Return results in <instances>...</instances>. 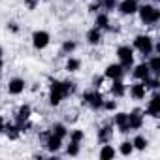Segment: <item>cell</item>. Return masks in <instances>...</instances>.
Returning <instances> with one entry per match:
<instances>
[{
  "mask_svg": "<svg viewBox=\"0 0 160 160\" xmlns=\"http://www.w3.org/2000/svg\"><path fill=\"white\" fill-rule=\"evenodd\" d=\"M49 34L45 32V30H36L34 34H32V43H34V47L36 49H45L47 45H49Z\"/></svg>",
  "mask_w": 160,
  "mask_h": 160,
  "instance_id": "obj_5",
  "label": "cell"
},
{
  "mask_svg": "<svg viewBox=\"0 0 160 160\" xmlns=\"http://www.w3.org/2000/svg\"><path fill=\"white\" fill-rule=\"evenodd\" d=\"M4 130V121H2V117H0V132Z\"/></svg>",
  "mask_w": 160,
  "mask_h": 160,
  "instance_id": "obj_33",
  "label": "cell"
},
{
  "mask_svg": "<svg viewBox=\"0 0 160 160\" xmlns=\"http://www.w3.org/2000/svg\"><path fill=\"white\" fill-rule=\"evenodd\" d=\"M115 124L119 126L121 132H128L130 126H128V113H117L115 115Z\"/></svg>",
  "mask_w": 160,
  "mask_h": 160,
  "instance_id": "obj_14",
  "label": "cell"
},
{
  "mask_svg": "<svg viewBox=\"0 0 160 160\" xmlns=\"http://www.w3.org/2000/svg\"><path fill=\"white\" fill-rule=\"evenodd\" d=\"M109 138H111V128H109V126L102 128V130H100V134H98V139H100V143H106Z\"/></svg>",
  "mask_w": 160,
  "mask_h": 160,
  "instance_id": "obj_23",
  "label": "cell"
},
{
  "mask_svg": "<svg viewBox=\"0 0 160 160\" xmlns=\"http://www.w3.org/2000/svg\"><path fill=\"white\" fill-rule=\"evenodd\" d=\"M70 139H72V141H77V143H79V141L83 139V132H79V130L72 132V134H70Z\"/></svg>",
  "mask_w": 160,
  "mask_h": 160,
  "instance_id": "obj_29",
  "label": "cell"
},
{
  "mask_svg": "<svg viewBox=\"0 0 160 160\" xmlns=\"http://www.w3.org/2000/svg\"><path fill=\"white\" fill-rule=\"evenodd\" d=\"M19 134V126H8V136L10 138H17Z\"/></svg>",
  "mask_w": 160,
  "mask_h": 160,
  "instance_id": "obj_31",
  "label": "cell"
},
{
  "mask_svg": "<svg viewBox=\"0 0 160 160\" xmlns=\"http://www.w3.org/2000/svg\"><path fill=\"white\" fill-rule=\"evenodd\" d=\"M132 145H134V149L143 151V149L147 147V139H145L143 136H136V138H134V141H132Z\"/></svg>",
  "mask_w": 160,
  "mask_h": 160,
  "instance_id": "obj_22",
  "label": "cell"
},
{
  "mask_svg": "<svg viewBox=\"0 0 160 160\" xmlns=\"http://www.w3.org/2000/svg\"><path fill=\"white\" fill-rule=\"evenodd\" d=\"M51 134H55V136H58V138H64V136L68 134V130H66V126H64V124H55Z\"/></svg>",
  "mask_w": 160,
  "mask_h": 160,
  "instance_id": "obj_24",
  "label": "cell"
},
{
  "mask_svg": "<svg viewBox=\"0 0 160 160\" xmlns=\"http://www.w3.org/2000/svg\"><path fill=\"white\" fill-rule=\"evenodd\" d=\"M79 66H81V62H79L77 58H70V60L66 62V68H68L70 72H77V70H79Z\"/></svg>",
  "mask_w": 160,
  "mask_h": 160,
  "instance_id": "obj_26",
  "label": "cell"
},
{
  "mask_svg": "<svg viewBox=\"0 0 160 160\" xmlns=\"http://www.w3.org/2000/svg\"><path fill=\"white\" fill-rule=\"evenodd\" d=\"M70 92H73V83H68V81H53L51 83V94H49L51 106H58Z\"/></svg>",
  "mask_w": 160,
  "mask_h": 160,
  "instance_id": "obj_1",
  "label": "cell"
},
{
  "mask_svg": "<svg viewBox=\"0 0 160 160\" xmlns=\"http://www.w3.org/2000/svg\"><path fill=\"white\" fill-rule=\"evenodd\" d=\"M147 66H149V70L152 73H160V57H152Z\"/></svg>",
  "mask_w": 160,
  "mask_h": 160,
  "instance_id": "obj_21",
  "label": "cell"
},
{
  "mask_svg": "<svg viewBox=\"0 0 160 160\" xmlns=\"http://www.w3.org/2000/svg\"><path fill=\"white\" fill-rule=\"evenodd\" d=\"M115 106H117L115 102H108V104H104V108H106V109H115Z\"/></svg>",
  "mask_w": 160,
  "mask_h": 160,
  "instance_id": "obj_32",
  "label": "cell"
},
{
  "mask_svg": "<svg viewBox=\"0 0 160 160\" xmlns=\"http://www.w3.org/2000/svg\"><path fill=\"white\" fill-rule=\"evenodd\" d=\"M100 8H106V10L115 8V0H100Z\"/></svg>",
  "mask_w": 160,
  "mask_h": 160,
  "instance_id": "obj_28",
  "label": "cell"
},
{
  "mask_svg": "<svg viewBox=\"0 0 160 160\" xmlns=\"http://www.w3.org/2000/svg\"><path fill=\"white\" fill-rule=\"evenodd\" d=\"M30 117V108L28 106H23L19 111H17V122H27Z\"/></svg>",
  "mask_w": 160,
  "mask_h": 160,
  "instance_id": "obj_19",
  "label": "cell"
},
{
  "mask_svg": "<svg viewBox=\"0 0 160 160\" xmlns=\"http://www.w3.org/2000/svg\"><path fill=\"white\" fill-rule=\"evenodd\" d=\"M75 49V43L73 42H64V45H62V51L64 53H72Z\"/></svg>",
  "mask_w": 160,
  "mask_h": 160,
  "instance_id": "obj_30",
  "label": "cell"
},
{
  "mask_svg": "<svg viewBox=\"0 0 160 160\" xmlns=\"http://www.w3.org/2000/svg\"><path fill=\"white\" fill-rule=\"evenodd\" d=\"M119 12L124 13V15H132L138 12V4H136V0H122V2L119 4Z\"/></svg>",
  "mask_w": 160,
  "mask_h": 160,
  "instance_id": "obj_7",
  "label": "cell"
},
{
  "mask_svg": "<svg viewBox=\"0 0 160 160\" xmlns=\"http://www.w3.org/2000/svg\"><path fill=\"white\" fill-rule=\"evenodd\" d=\"M111 94H113V96H122V94H124V85L119 81V79H113V85H111Z\"/></svg>",
  "mask_w": 160,
  "mask_h": 160,
  "instance_id": "obj_18",
  "label": "cell"
},
{
  "mask_svg": "<svg viewBox=\"0 0 160 160\" xmlns=\"http://www.w3.org/2000/svg\"><path fill=\"white\" fill-rule=\"evenodd\" d=\"M100 158L102 160H109V158H115V149L111 145H104L100 149Z\"/></svg>",
  "mask_w": 160,
  "mask_h": 160,
  "instance_id": "obj_17",
  "label": "cell"
},
{
  "mask_svg": "<svg viewBox=\"0 0 160 160\" xmlns=\"http://www.w3.org/2000/svg\"><path fill=\"white\" fill-rule=\"evenodd\" d=\"M147 113H149L151 117H158V115H160V96H158V94H154V96L151 98V102H149V106H147Z\"/></svg>",
  "mask_w": 160,
  "mask_h": 160,
  "instance_id": "obj_12",
  "label": "cell"
},
{
  "mask_svg": "<svg viewBox=\"0 0 160 160\" xmlns=\"http://www.w3.org/2000/svg\"><path fill=\"white\" fill-rule=\"evenodd\" d=\"M141 124H143V115L139 111H132L128 115V126H130V130H138V128H141Z\"/></svg>",
  "mask_w": 160,
  "mask_h": 160,
  "instance_id": "obj_9",
  "label": "cell"
},
{
  "mask_svg": "<svg viewBox=\"0 0 160 160\" xmlns=\"http://www.w3.org/2000/svg\"><path fill=\"white\" fill-rule=\"evenodd\" d=\"M83 100H85L91 108H94V109H98V108L104 106V98H102L100 92H85V94H83Z\"/></svg>",
  "mask_w": 160,
  "mask_h": 160,
  "instance_id": "obj_6",
  "label": "cell"
},
{
  "mask_svg": "<svg viewBox=\"0 0 160 160\" xmlns=\"http://www.w3.org/2000/svg\"><path fill=\"white\" fill-rule=\"evenodd\" d=\"M0 57H2V47H0Z\"/></svg>",
  "mask_w": 160,
  "mask_h": 160,
  "instance_id": "obj_35",
  "label": "cell"
},
{
  "mask_svg": "<svg viewBox=\"0 0 160 160\" xmlns=\"http://www.w3.org/2000/svg\"><path fill=\"white\" fill-rule=\"evenodd\" d=\"M23 91H25V81L23 79L15 77V79H12V81L8 83V92L10 94H21Z\"/></svg>",
  "mask_w": 160,
  "mask_h": 160,
  "instance_id": "obj_8",
  "label": "cell"
},
{
  "mask_svg": "<svg viewBox=\"0 0 160 160\" xmlns=\"http://www.w3.org/2000/svg\"><path fill=\"white\" fill-rule=\"evenodd\" d=\"M138 12H139V17H141V21H143L145 25H154V23L160 19V10H156V8L151 6V4H145V6L138 8Z\"/></svg>",
  "mask_w": 160,
  "mask_h": 160,
  "instance_id": "obj_2",
  "label": "cell"
},
{
  "mask_svg": "<svg viewBox=\"0 0 160 160\" xmlns=\"http://www.w3.org/2000/svg\"><path fill=\"white\" fill-rule=\"evenodd\" d=\"M108 25H109V17L106 15V13H100L98 17H96V28H108Z\"/></svg>",
  "mask_w": 160,
  "mask_h": 160,
  "instance_id": "obj_20",
  "label": "cell"
},
{
  "mask_svg": "<svg viewBox=\"0 0 160 160\" xmlns=\"http://www.w3.org/2000/svg\"><path fill=\"white\" fill-rule=\"evenodd\" d=\"M134 77L139 79V81H145V79H149V77H151L149 66H147V64H138V66L134 68Z\"/></svg>",
  "mask_w": 160,
  "mask_h": 160,
  "instance_id": "obj_10",
  "label": "cell"
},
{
  "mask_svg": "<svg viewBox=\"0 0 160 160\" xmlns=\"http://www.w3.org/2000/svg\"><path fill=\"white\" fill-rule=\"evenodd\" d=\"M145 92H147V87H145V83H143V81H141V83H136V85H132V87H130V94H132L136 100L145 98Z\"/></svg>",
  "mask_w": 160,
  "mask_h": 160,
  "instance_id": "obj_13",
  "label": "cell"
},
{
  "mask_svg": "<svg viewBox=\"0 0 160 160\" xmlns=\"http://www.w3.org/2000/svg\"><path fill=\"white\" fill-rule=\"evenodd\" d=\"M117 57H119L122 68H132V64H134V53H132V49L128 45H121L117 49Z\"/></svg>",
  "mask_w": 160,
  "mask_h": 160,
  "instance_id": "obj_3",
  "label": "cell"
},
{
  "mask_svg": "<svg viewBox=\"0 0 160 160\" xmlns=\"http://www.w3.org/2000/svg\"><path fill=\"white\" fill-rule=\"evenodd\" d=\"M134 45H136V49H138L139 53H143V55H151V53H152V40H151L149 36H138V38L134 40Z\"/></svg>",
  "mask_w": 160,
  "mask_h": 160,
  "instance_id": "obj_4",
  "label": "cell"
},
{
  "mask_svg": "<svg viewBox=\"0 0 160 160\" xmlns=\"http://www.w3.org/2000/svg\"><path fill=\"white\" fill-rule=\"evenodd\" d=\"M87 42L89 43H92V45H96V43H100L102 42V30L100 28H91L89 32H87Z\"/></svg>",
  "mask_w": 160,
  "mask_h": 160,
  "instance_id": "obj_15",
  "label": "cell"
},
{
  "mask_svg": "<svg viewBox=\"0 0 160 160\" xmlns=\"http://www.w3.org/2000/svg\"><path fill=\"white\" fill-rule=\"evenodd\" d=\"M122 72H124V68L121 64H109L106 68V77H109V79H121Z\"/></svg>",
  "mask_w": 160,
  "mask_h": 160,
  "instance_id": "obj_11",
  "label": "cell"
},
{
  "mask_svg": "<svg viewBox=\"0 0 160 160\" xmlns=\"http://www.w3.org/2000/svg\"><path fill=\"white\" fill-rule=\"evenodd\" d=\"M66 152H68L70 156H75V154L79 152V143H77V141H70V145H68Z\"/></svg>",
  "mask_w": 160,
  "mask_h": 160,
  "instance_id": "obj_27",
  "label": "cell"
},
{
  "mask_svg": "<svg viewBox=\"0 0 160 160\" xmlns=\"http://www.w3.org/2000/svg\"><path fill=\"white\" fill-rule=\"evenodd\" d=\"M60 145H62V138H58V136H55V134H51V136L47 138V149H49L51 152L58 151Z\"/></svg>",
  "mask_w": 160,
  "mask_h": 160,
  "instance_id": "obj_16",
  "label": "cell"
},
{
  "mask_svg": "<svg viewBox=\"0 0 160 160\" xmlns=\"http://www.w3.org/2000/svg\"><path fill=\"white\" fill-rule=\"evenodd\" d=\"M0 70H2V57H0Z\"/></svg>",
  "mask_w": 160,
  "mask_h": 160,
  "instance_id": "obj_34",
  "label": "cell"
},
{
  "mask_svg": "<svg viewBox=\"0 0 160 160\" xmlns=\"http://www.w3.org/2000/svg\"><path fill=\"white\" fill-rule=\"evenodd\" d=\"M132 151H134V145H132V141H124V143H121V154L128 156Z\"/></svg>",
  "mask_w": 160,
  "mask_h": 160,
  "instance_id": "obj_25",
  "label": "cell"
}]
</instances>
